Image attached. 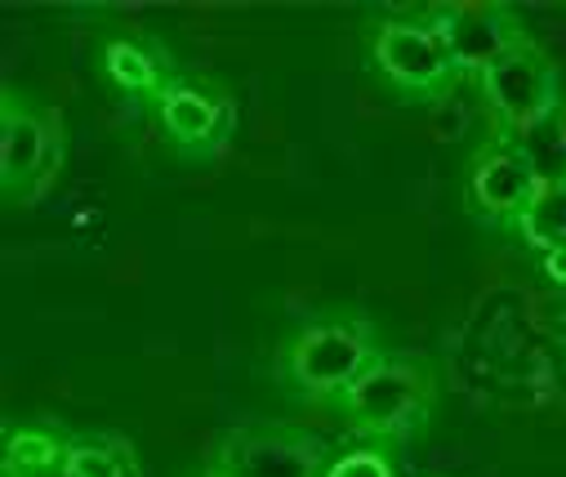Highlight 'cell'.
Returning <instances> with one entry per match:
<instances>
[{
	"mask_svg": "<svg viewBox=\"0 0 566 477\" xmlns=\"http://www.w3.org/2000/svg\"><path fill=\"white\" fill-rule=\"evenodd\" d=\"M366 59L401 103H438L464 81L455 50L429 6L379 14L366 32Z\"/></svg>",
	"mask_w": 566,
	"mask_h": 477,
	"instance_id": "obj_1",
	"label": "cell"
},
{
	"mask_svg": "<svg viewBox=\"0 0 566 477\" xmlns=\"http://www.w3.org/2000/svg\"><path fill=\"white\" fill-rule=\"evenodd\" d=\"M353 433L366 442H406L429 424L438 406V371L419 353H379L370 371L335 402Z\"/></svg>",
	"mask_w": 566,
	"mask_h": 477,
	"instance_id": "obj_2",
	"label": "cell"
},
{
	"mask_svg": "<svg viewBox=\"0 0 566 477\" xmlns=\"http://www.w3.org/2000/svg\"><path fill=\"white\" fill-rule=\"evenodd\" d=\"M379 357L375 331L353 312L300 326L281 349V380L304 402H339Z\"/></svg>",
	"mask_w": 566,
	"mask_h": 477,
	"instance_id": "obj_3",
	"label": "cell"
},
{
	"mask_svg": "<svg viewBox=\"0 0 566 477\" xmlns=\"http://www.w3.org/2000/svg\"><path fill=\"white\" fill-rule=\"evenodd\" d=\"M63 112L19 94L14 85L0 90V193L10 206H36L63 175Z\"/></svg>",
	"mask_w": 566,
	"mask_h": 477,
	"instance_id": "obj_4",
	"label": "cell"
},
{
	"mask_svg": "<svg viewBox=\"0 0 566 477\" xmlns=\"http://www.w3.org/2000/svg\"><path fill=\"white\" fill-rule=\"evenodd\" d=\"M478 94L491 116V134L526 138L535 125H544L557 112L562 68L535 41H526L478 76Z\"/></svg>",
	"mask_w": 566,
	"mask_h": 477,
	"instance_id": "obj_5",
	"label": "cell"
},
{
	"mask_svg": "<svg viewBox=\"0 0 566 477\" xmlns=\"http://www.w3.org/2000/svg\"><path fill=\"white\" fill-rule=\"evenodd\" d=\"M153 116L184 162H214L237 134V98L214 76L175 72L170 85L157 94Z\"/></svg>",
	"mask_w": 566,
	"mask_h": 477,
	"instance_id": "obj_6",
	"label": "cell"
},
{
	"mask_svg": "<svg viewBox=\"0 0 566 477\" xmlns=\"http://www.w3.org/2000/svg\"><path fill=\"white\" fill-rule=\"evenodd\" d=\"M544 175L535 166V152L526 138H504L491 134L464 170V201L478 219L500 224V228H522V219L535 210L544 193Z\"/></svg>",
	"mask_w": 566,
	"mask_h": 477,
	"instance_id": "obj_7",
	"label": "cell"
},
{
	"mask_svg": "<svg viewBox=\"0 0 566 477\" xmlns=\"http://www.w3.org/2000/svg\"><path fill=\"white\" fill-rule=\"evenodd\" d=\"M326 450L286 424H254L219 437L206 477H322Z\"/></svg>",
	"mask_w": 566,
	"mask_h": 477,
	"instance_id": "obj_8",
	"label": "cell"
},
{
	"mask_svg": "<svg viewBox=\"0 0 566 477\" xmlns=\"http://www.w3.org/2000/svg\"><path fill=\"white\" fill-rule=\"evenodd\" d=\"M429 14L447 32L464 76H482L491 63L531 41L522 14L504 0H447V6H429Z\"/></svg>",
	"mask_w": 566,
	"mask_h": 477,
	"instance_id": "obj_9",
	"label": "cell"
},
{
	"mask_svg": "<svg viewBox=\"0 0 566 477\" xmlns=\"http://www.w3.org/2000/svg\"><path fill=\"white\" fill-rule=\"evenodd\" d=\"M98 68L103 76L120 90V94H134V98H148L157 103V94L170 85V68L161 63V54L148 45V41H138V37H107L98 45Z\"/></svg>",
	"mask_w": 566,
	"mask_h": 477,
	"instance_id": "obj_10",
	"label": "cell"
},
{
	"mask_svg": "<svg viewBox=\"0 0 566 477\" xmlns=\"http://www.w3.org/2000/svg\"><path fill=\"white\" fill-rule=\"evenodd\" d=\"M67 446H72V437L54 424H14L6 433L0 473L6 477H59Z\"/></svg>",
	"mask_w": 566,
	"mask_h": 477,
	"instance_id": "obj_11",
	"label": "cell"
},
{
	"mask_svg": "<svg viewBox=\"0 0 566 477\" xmlns=\"http://www.w3.org/2000/svg\"><path fill=\"white\" fill-rule=\"evenodd\" d=\"M59 477H144V464H138L134 442L116 433H94V437H72Z\"/></svg>",
	"mask_w": 566,
	"mask_h": 477,
	"instance_id": "obj_12",
	"label": "cell"
},
{
	"mask_svg": "<svg viewBox=\"0 0 566 477\" xmlns=\"http://www.w3.org/2000/svg\"><path fill=\"white\" fill-rule=\"evenodd\" d=\"M322 477H397V446L392 442H357L326 459Z\"/></svg>",
	"mask_w": 566,
	"mask_h": 477,
	"instance_id": "obj_13",
	"label": "cell"
},
{
	"mask_svg": "<svg viewBox=\"0 0 566 477\" xmlns=\"http://www.w3.org/2000/svg\"><path fill=\"white\" fill-rule=\"evenodd\" d=\"M544 272H548V281H553V286H566V246L544 250Z\"/></svg>",
	"mask_w": 566,
	"mask_h": 477,
	"instance_id": "obj_14",
	"label": "cell"
}]
</instances>
